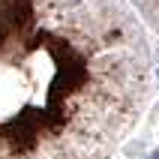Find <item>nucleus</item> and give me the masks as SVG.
<instances>
[{"label": "nucleus", "instance_id": "nucleus-1", "mask_svg": "<svg viewBox=\"0 0 159 159\" xmlns=\"http://www.w3.org/2000/svg\"><path fill=\"white\" fill-rule=\"evenodd\" d=\"M84 6L0 0V159H90V135L111 138L90 111L120 117L132 90H114V75H141V66L126 63L114 18H93Z\"/></svg>", "mask_w": 159, "mask_h": 159}, {"label": "nucleus", "instance_id": "nucleus-2", "mask_svg": "<svg viewBox=\"0 0 159 159\" xmlns=\"http://www.w3.org/2000/svg\"><path fill=\"white\" fill-rule=\"evenodd\" d=\"M150 159H159V153H153V156H150Z\"/></svg>", "mask_w": 159, "mask_h": 159}]
</instances>
